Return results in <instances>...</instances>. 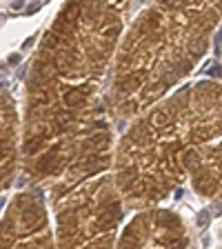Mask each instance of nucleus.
<instances>
[{"instance_id":"nucleus-1","label":"nucleus","mask_w":222,"mask_h":249,"mask_svg":"<svg viewBox=\"0 0 222 249\" xmlns=\"http://www.w3.org/2000/svg\"><path fill=\"white\" fill-rule=\"evenodd\" d=\"M198 225H209V212H200V216H198Z\"/></svg>"},{"instance_id":"nucleus-2","label":"nucleus","mask_w":222,"mask_h":249,"mask_svg":"<svg viewBox=\"0 0 222 249\" xmlns=\"http://www.w3.org/2000/svg\"><path fill=\"white\" fill-rule=\"evenodd\" d=\"M209 76L220 78V76H222V67H218V65H216V67H211V69H209Z\"/></svg>"}]
</instances>
